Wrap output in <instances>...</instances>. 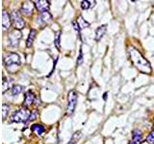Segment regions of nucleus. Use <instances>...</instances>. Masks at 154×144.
<instances>
[{"instance_id":"nucleus-5","label":"nucleus","mask_w":154,"mask_h":144,"mask_svg":"<svg viewBox=\"0 0 154 144\" xmlns=\"http://www.w3.org/2000/svg\"><path fill=\"white\" fill-rule=\"evenodd\" d=\"M11 17H12V22L14 27V30L19 31L24 28L25 23H24V20H23L22 16H20V14H19L17 11H13L11 14Z\"/></svg>"},{"instance_id":"nucleus-11","label":"nucleus","mask_w":154,"mask_h":144,"mask_svg":"<svg viewBox=\"0 0 154 144\" xmlns=\"http://www.w3.org/2000/svg\"><path fill=\"white\" fill-rule=\"evenodd\" d=\"M52 21V16L49 12L41 14L40 16L38 17V23L42 24V25H45V24H49Z\"/></svg>"},{"instance_id":"nucleus-1","label":"nucleus","mask_w":154,"mask_h":144,"mask_svg":"<svg viewBox=\"0 0 154 144\" xmlns=\"http://www.w3.org/2000/svg\"><path fill=\"white\" fill-rule=\"evenodd\" d=\"M128 53L130 56V60L132 61L134 65L136 66L140 71L143 72V73H150L151 72L150 64H149L148 61L141 54V52L138 51L135 47L130 46L128 48Z\"/></svg>"},{"instance_id":"nucleus-28","label":"nucleus","mask_w":154,"mask_h":144,"mask_svg":"<svg viewBox=\"0 0 154 144\" xmlns=\"http://www.w3.org/2000/svg\"><path fill=\"white\" fill-rule=\"evenodd\" d=\"M153 122H154V119H153Z\"/></svg>"},{"instance_id":"nucleus-21","label":"nucleus","mask_w":154,"mask_h":144,"mask_svg":"<svg viewBox=\"0 0 154 144\" xmlns=\"http://www.w3.org/2000/svg\"><path fill=\"white\" fill-rule=\"evenodd\" d=\"M60 34L61 32H57L56 33V36H55V40H54V43H55V46L57 48V50H61V42H60Z\"/></svg>"},{"instance_id":"nucleus-8","label":"nucleus","mask_w":154,"mask_h":144,"mask_svg":"<svg viewBox=\"0 0 154 144\" xmlns=\"http://www.w3.org/2000/svg\"><path fill=\"white\" fill-rule=\"evenodd\" d=\"M11 22H12V17L8 14L6 10H3L2 13V27H3V32H7L10 27H11Z\"/></svg>"},{"instance_id":"nucleus-2","label":"nucleus","mask_w":154,"mask_h":144,"mask_svg":"<svg viewBox=\"0 0 154 144\" xmlns=\"http://www.w3.org/2000/svg\"><path fill=\"white\" fill-rule=\"evenodd\" d=\"M3 62H4L5 66H6V68L9 71H11L12 67L19 66L21 64L20 57H19L17 53H13V52H9L7 54H5L3 57Z\"/></svg>"},{"instance_id":"nucleus-6","label":"nucleus","mask_w":154,"mask_h":144,"mask_svg":"<svg viewBox=\"0 0 154 144\" xmlns=\"http://www.w3.org/2000/svg\"><path fill=\"white\" fill-rule=\"evenodd\" d=\"M21 38V33L18 30H14L8 35V41L9 45L11 46H17L19 40Z\"/></svg>"},{"instance_id":"nucleus-20","label":"nucleus","mask_w":154,"mask_h":144,"mask_svg":"<svg viewBox=\"0 0 154 144\" xmlns=\"http://www.w3.org/2000/svg\"><path fill=\"white\" fill-rule=\"evenodd\" d=\"M78 24H79V26H80V28H87V27H89L90 26V23L88 22V21H86L85 19L82 17L81 16H79V18H78Z\"/></svg>"},{"instance_id":"nucleus-16","label":"nucleus","mask_w":154,"mask_h":144,"mask_svg":"<svg viewBox=\"0 0 154 144\" xmlns=\"http://www.w3.org/2000/svg\"><path fill=\"white\" fill-rule=\"evenodd\" d=\"M81 136H82V132H81V131H77V132H75L73 134H72V136H71V138H70V140H69V142L67 143V144H76L77 141H78L79 139L81 138Z\"/></svg>"},{"instance_id":"nucleus-3","label":"nucleus","mask_w":154,"mask_h":144,"mask_svg":"<svg viewBox=\"0 0 154 144\" xmlns=\"http://www.w3.org/2000/svg\"><path fill=\"white\" fill-rule=\"evenodd\" d=\"M32 112H30L27 108L22 107L16 112L11 116V122H16V123H21V122H26L30 119Z\"/></svg>"},{"instance_id":"nucleus-13","label":"nucleus","mask_w":154,"mask_h":144,"mask_svg":"<svg viewBox=\"0 0 154 144\" xmlns=\"http://www.w3.org/2000/svg\"><path fill=\"white\" fill-rule=\"evenodd\" d=\"M36 35H37V31L35 30V29H31L30 33H29V35H28V38H27V41H26V47L27 48H30L33 45V42H34V40H35V38H36Z\"/></svg>"},{"instance_id":"nucleus-4","label":"nucleus","mask_w":154,"mask_h":144,"mask_svg":"<svg viewBox=\"0 0 154 144\" xmlns=\"http://www.w3.org/2000/svg\"><path fill=\"white\" fill-rule=\"evenodd\" d=\"M77 103V93L75 90H70L67 95V108H66V114L71 115L73 113Z\"/></svg>"},{"instance_id":"nucleus-27","label":"nucleus","mask_w":154,"mask_h":144,"mask_svg":"<svg viewBox=\"0 0 154 144\" xmlns=\"http://www.w3.org/2000/svg\"><path fill=\"white\" fill-rule=\"evenodd\" d=\"M128 144H138V143H136V142H134V141L132 140V141H130V142H129Z\"/></svg>"},{"instance_id":"nucleus-19","label":"nucleus","mask_w":154,"mask_h":144,"mask_svg":"<svg viewBox=\"0 0 154 144\" xmlns=\"http://www.w3.org/2000/svg\"><path fill=\"white\" fill-rule=\"evenodd\" d=\"M2 117H3V120H6L8 114L10 112V106L8 104H3L2 106Z\"/></svg>"},{"instance_id":"nucleus-24","label":"nucleus","mask_w":154,"mask_h":144,"mask_svg":"<svg viewBox=\"0 0 154 144\" xmlns=\"http://www.w3.org/2000/svg\"><path fill=\"white\" fill-rule=\"evenodd\" d=\"M82 62H83V53H82V49L80 48L79 56H78V58H77V65H80Z\"/></svg>"},{"instance_id":"nucleus-23","label":"nucleus","mask_w":154,"mask_h":144,"mask_svg":"<svg viewBox=\"0 0 154 144\" xmlns=\"http://www.w3.org/2000/svg\"><path fill=\"white\" fill-rule=\"evenodd\" d=\"M91 2L88 1V0H85V1H82L81 2V8L83 10H88L91 6Z\"/></svg>"},{"instance_id":"nucleus-14","label":"nucleus","mask_w":154,"mask_h":144,"mask_svg":"<svg viewBox=\"0 0 154 144\" xmlns=\"http://www.w3.org/2000/svg\"><path fill=\"white\" fill-rule=\"evenodd\" d=\"M31 129H32V131L37 134V136H42V134L45 131V127L41 124H33L31 126Z\"/></svg>"},{"instance_id":"nucleus-18","label":"nucleus","mask_w":154,"mask_h":144,"mask_svg":"<svg viewBox=\"0 0 154 144\" xmlns=\"http://www.w3.org/2000/svg\"><path fill=\"white\" fill-rule=\"evenodd\" d=\"M22 90H23V86H20V85H14V86H12V88H11L12 95H14V96L18 95Z\"/></svg>"},{"instance_id":"nucleus-26","label":"nucleus","mask_w":154,"mask_h":144,"mask_svg":"<svg viewBox=\"0 0 154 144\" xmlns=\"http://www.w3.org/2000/svg\"><path fill=\"white\" fill-rule=\"evenodd\" d=\"M36 115H37V112H36V110H33V112H32V113H31L30 119H29V120H34V119L36 118Z\"/></svg>"},{"instance_id":"nucleus-12","label":"nucleus","mask_w":154,"mask_h":144,"mask_svg":"<svg viewBox=\"0 0 154 144\" xmlns=\"http://www.w3.org/2000/svg\"><path fill=\"white\" fill-rule=\"evenodd\" d=\"M106 30H107V25L106 24H103V25L99 26L95 31V41H99L101 38H103V36L105 35Z\"/></svg>"},{"instance_id":"nucleus-22","label":"nucleus","mask_w":154,"mask_h":144,"mask_svg":"<svg viewBox=\"0 0 154 144\" xmlns=\"http://www.w3.org/2000/svg\"><path fill=\"white\" fill-rule=\"evenodd\" d=\"M146 141L148 144H154V129L148 134V136H146Z\"/></svg>"},{"instance_id":"nucleus-17","label":"nucleus","mask_w":154,"mask_h":144,"mask_svg":"<svg viewBox=\"0 0 154 144\" xmlns=\"http://www.w3.org/2000/svg\"><path fill=\"white\" fill-rule=\"evenodd\" d=\"M11 82L10 79L6 78V77H3V82H2V92L5 93L8 89L11 88Z\"/></svg>"},{"instance_id":"nucleus-15","label":"nucleus","mask_w":154,"mask_h":144,"mask_svg":"<svg viewBox=\"0 0 154 144\" xmlns=\"http://www.w3.org/2000/svg\"><path fill=\"white\" fill-rule=\"evenodd\" d=\"M132 138H133V141L136 142L138 144H140L142 142V139H143V134H142V132L140 131V130L136 129L134 130L133 133H132Z\"/></svg>"},{"instance_id":"nucleus-7","label":"nucleus","mask_w":154,"mask_h":144,"mask_svg":"<svg viewBox=\"0 0 154 144\" xmlns=\"http://www.w3.org/2000/svg\"><path fill=\"white\" fill-rule=\"evenodd\" d=\"M33 3L38 12H40L41 14L48 12L50 8V2L48 0H37V1H33Z\"/></svg>"},{"instance_id":"nucleus-10","label":"nucleus","mask_w":154,"mask_h":144,"mask_svg":"<svg viewBox=\"0 0 154 144\" xmlns=\"http://www.w3.org/2000/svg\"><path fill=\"white\" fill-rule=\"evenodd\" d=\"M20 12L24 14V16H30L33 13V2L30 1H25L21 5Z\"/></svg>"},{"instance_id":"nucleus-9","label":"nucleus","mask_w":154,"mask_h":144,"mask_svg":"<svg viewBox=\"0 0 154 144\" xmlns=\"http://www.w3.org/2000/svg\"><path fill=\"white\" fill-rule=\"evenodd\" d=\"M35 98H36V96H35V94L33 93V91L28 90L27 92L25 93V96H24V101H23L22 107L28 109L34 103V101H35Z\"/></svg>"},{"instance_id":"nucleus-25","label":"nucleus","mask_w":154,"mask_h":144,"mask_svg":"<svg viewBox=\"0 0 154 144\" xmlns=\"http://www.w3.org/2000/svg\"><path fill=\"white\" fill-rule=\"evenodd\" d=\"M72 24H73V27H74V29H75V31L77 32V34H78V36H80V26H79V24H78V22L77 21H73L72 22Z\"/></svg>"}]
</instances>
